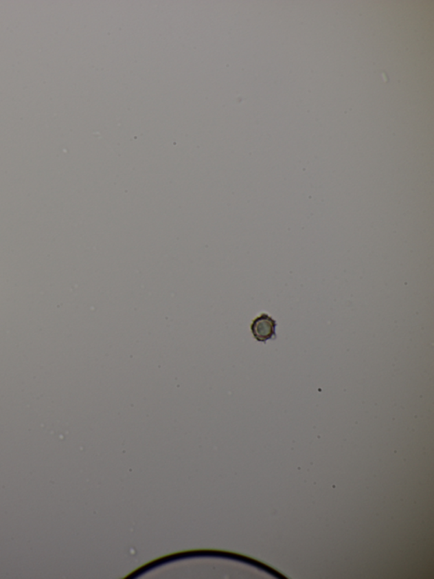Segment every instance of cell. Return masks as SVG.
<instances>
[{"instance_id": "obj_1", "label": "cell", "mask_w": 434, "mask_h": 579, "mask_svg": "<svg viewBox=\"0 0 434 579\" xmlns=\"http://www.w3.org/2000/svg\"><path fill=\"white\" fill-rule=\"evenodd\" d=\"M277 321L269 314L263 313L256 317L251 324V331L258 342H266L277 338Z\"/></svg>"}]
</instances>
